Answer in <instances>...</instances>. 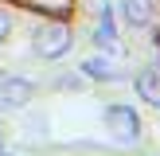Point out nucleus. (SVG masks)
Instances as JSON below:
<instances>
[{
  "mask_svg": "<svg viewBox=\"0 0 160 156\" xmlns=\"http://www.w3.org/2000/svg\"><path fill=\"white\" fill-rule=\"evenodd\" d=\"M121 20L129 27H148L152 23V0H121Z\"/></svg>",
  "mask_w": 160,
  "mask_h": 156,
  "instance_id": "obj_4",
  "label": "nucleus"
},
{
  "mask_svg": "<svg viewBox=\"0 0 160 156\" xmlns=\"http://www.w3.org/2000/svg\"><path fill=\"white\" fill-rule=\"evenodd\" d=\"M106 125L125 144H137L141 140V117H137V109H129V105H109L106 109Z\"/></svg>",
  "mask_w": 160,
  "mask_h": 156,
  "instance_id": "obj_2",
  "label": "nucleus"
},
{
  "mask_svg": "<svg viewBox=\"0 0 160 156\" xmlns=\"http://www.w3.org/2000/svg\"><path fill=\"white\" fill-rule=\"evenodd\" d=\"M31 98H35V82L31 78H0V109H23L31 105Z\"/></svg>",
  "mask_w": 160,
  "mask_h": 156,
  "instance_id": "obj_3",
  "label": "nucleus"
},
{
  "mask_svg": "<svg viewBox=\"0 0 160 156\" xmlns=\"http://www.w3.org/2000/svg\"><path fill=\"white\" fill-rule=\"evenodd\" d=\"M98 47H106V51H113L117 47V35H113V16H109V8H102V27H98Z\"/></svg>",
  "mask_w": 160,
  "mask_h": 156,
  "instance_id": "obj_7",
  "label": "nucleus"
},
{
  "mask_svg": "<svg viewBox=\"0 0 160 156\" xmlns=\"http://www.w3.org/2000/svg\"><path fill=\"white\" fill-rule=\"evenodd\" d=\"M82 70H86L90 78H102V82H109V78H117L113 62H109V59H102V55H94V59H86V62H82Z\"/></svg>",
  "mask_w": 160,
  "mask_h": 156,
  "instance_id": "obj_6",
  "label": "nucleus"
},
{
  "mask_svg": "<svg viewBox=\"0 0 160 156\" xmlns=\"http://www.w3.org/2000/svg\"><path fill=\"white\" fill-rule=\"evenodd\" d=\"M70 47H74V31L67 23H47L43 31H35V51L43 59H62Z\"/></svg>",
  "mask_w": 160,
  "mask_h": 156,
  "instance_id": "obj_1",
  "label": "nucleus"
},
{
  "mask_svg": "<svg viewBox=\"0 0 160 156\" xmlns=\"http://www.w3.org/2000/svg\"><path fill=\"white\" fill-rule=\"evenodd\" d=\"M137 94L145 101H152V105H160V66H148L137 74Z\"/></svg>",
  "mask_w": 160,
  "mask_h": 156,
  "instance_id": "obj_5",
  "label": "nucleus"
},
{
  "mask_svg": "<svg viewBox=\"0 0 160 156\" xmlns=\"http://www.w3.org/2000/svg\"><path fill=\"white\" fill-rule=\"evenodd\" d=\"M8 31H12V20H8V12H0V47H4Z\"/></svg>",
  "mask_w": 160,
  "mask_h": 156,
  "instance_id": "obj_8",
  "label": "nucleus"
}]
</instances>
